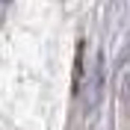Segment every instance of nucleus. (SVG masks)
<instances>
[{
	"label": "nucleus",
	"instance_id": "f257e3e1",
	"mask_svg": "<svg viewBox=\"0 0 130 130\" xmlns=\"http://www.w3.org/2000/svg\"><path fill=\"white\" fill-rule=\"evenodd\" d=\"M124 98H127V104H130V71H127V80H124Z\"/></svg>",
	"mask_w": 130,
	"mask_h": 130
}]
</instances>
